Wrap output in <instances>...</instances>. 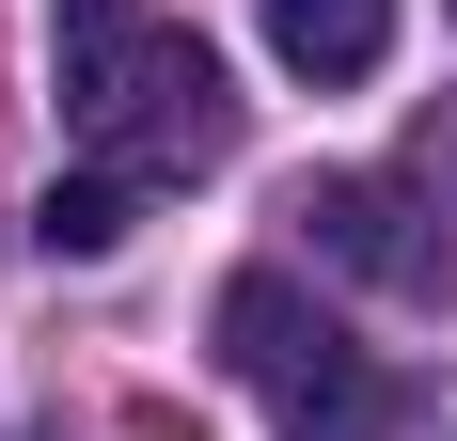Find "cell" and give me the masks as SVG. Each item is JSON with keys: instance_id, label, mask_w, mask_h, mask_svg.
I'll list each match as a JSON object with an SVG mask.
<instances>
[{"instance_id": "cell-1", "label": "cell", "mask_w": 457, "mask_h": 441, "mask_svg": "<svg viewBox=\"0 0 457 441\" xmlns=\"http://www.w3.org/2000/svg\"><path fill=\"white\" fill-rule=\"evenodd\" d=\"M221 362L269 395L284 441H411V426H426V379L363 362L300 284H284V268H237V284H221Z\"/></svg>"}, {"instance_id": "cell-2", "label": "cell", "mask_w": 457, "mask_h": 441, "mask_svg": "<svg viewBox=\"0 0 457 441\" xmlns=\"http://www.w3.org/2000/svg\"><path fill=\"white\" fill-rule=\"evenodd\" d=\"M63 111H79L95 174H205L237 142V95H221V47L205 32H63Z\"/></svg>"}, {"instance_id": "cell-3", "label": "cell", "mask_w": 457, "mask_h": 441, "mask_svg": "<svg viewBox=\"0 0 457 441\" xmlns=\"http://www.w3.org/2000/svg\"><path fill=\"white\" fill-rule=\"evenodd\" d=\"M300 237H316L347 284H378V300H442L457 284V220H426L395 174H316L300 189Z\"/></svg>"}, {"instance_id": "cell-4", "label": "cell", "mask_w": 457, "mask_h": 441, "mask_svg": "<svg viewBox=\"0 0 457 441\" xmlns=\"http://www.w3.org/2000/svg\"><path fill=\"white\" fill-rule=\"evenodd\" d=\"M269 47L300 79H378L395 63V0H269Z\"/></svg>"}, {"instance_id": "cell-5", "label": "cell", "mask_w": 457, "mask_h": 441, "mask_svg": "<svg viewBox=\"0 0 457 441\" xmlns=\"http://www.w3.org/2000/svg\"><path fill=\"white\" fill-rule=\"evenodd\" d=\"M127 237H142V174H47V205H32L47 268H111Z\"/></svg>"}, {"instance_id": "cell-6", "label": "cell", "mask_w": 457, "mask_h": 441, "mask_svg": "<svg viewBox=\"0 0 457 441\" xmlns=\"http://www.w3.org/2000/svg\"><path fill=\"white\" fill-rule=\"evenodd\" d=\"M411 158H426V174H457V111H426V127H411Z\"/></svg>"}, {"instance_id": "cell-7", "label": "cell", "mask_w": 457, "mask_h": 441, "mask_svg": "<svg viewBox=\"0 0 457 441\" xmlns=\"http://www.w3.org/2000/svg\"><path fill=\"white\" fill-rule=\"evenodd\" d=\"M63 32H127V0H63Z\"/></svg>"}]
</instances>
